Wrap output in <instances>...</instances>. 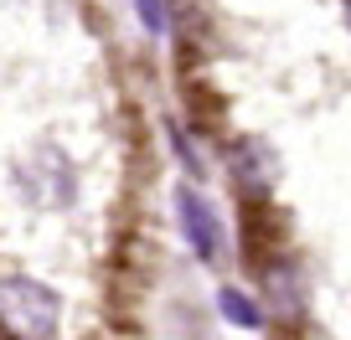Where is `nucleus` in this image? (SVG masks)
<instances>
[{
  "mask_svg": "<svg viewBox=\"0 0 351 340\" xmlns=\"http://www.w3.org/2000/svg\"><path fill=\"white\" fill-rule=\"evenodd\" d=\"M140 21L150 36H160L165 31V0H140Z\"/></svg>",
  "mask_w": 351,
  "mask_h": 340,
  "instance_id": "obj_5",
  "label": "nucleus"
},
{
  "mask_svg": "<svg viewBox=\"0 0 351 340\" xmlns=\"http://www.w3.org/2000/svg\"><path fill=\"white\" fill-rule=\"evenodd\" d=\"M176 211H181V227H186L197 258L202 263H217L222 258V227H217V211L207 207V196H197L191 186H181L176 191Z\"/></svg>",
  "mask_w": 351,
  "mask_h": 340,
  "instance_id": "obj_2",
  "label": "nucleus"
},
{
  "mask_svg": "<svg viewBox=\"0 0 351 340\" xmlns=\"http://www.w3.org/2000/svg\"><path fill=\"white\" fill-rule=\"evenodd\" d=\"M217 304H222V315H228L238 330H253V325H258V304H253V299L243 294V289H222V294H217Z\"/></svg>",
  "mask_w": 351,
  "mask_h": 340,
  "instance_id": "obj_4",
  "label": "nucleus"
},
{
  "mask_svg": "<svg viewBox=\"0 0 351 340\" xmlns=\"http://www.w3.org/2000/svg\"><path fill=\"white\" fill-rule=\"evenodd\" d=\"M62 325V299L42 278L0 274V330L11 340H57Z\"/></svg>",
  "mask_w": 351,
  "mask_h": 340,
  "instance_id": "obj_1",
  "label": "nucleus"
},
{
  "mask_svg": "<svg viewBox=\"0 0 351 340\" xmlns=\"http://www.w3.org/2000/svg\"><path fill=\"white\" fill-rule=\"evenodd\" d=\"M232 165H238V186L243 191H269L279 176L274 155H269V144L263 140H238L232 144Z\"/></svg>",
  "mask_w": 351,
  "mask_h": 340,
  "instance_id": "obj_3",
  "label": "nucleus"
}]
</instances>
